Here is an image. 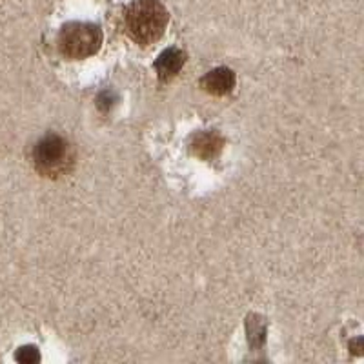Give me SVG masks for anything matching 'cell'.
<instances>
[{"label": "cell", "instance_id": "6da1fadb", "mask_svg": "<svg viewBox=\"0 0 364 364\" xmlns=\"http://www.w3.org/2000/svg\"><path fill=\"white\" fill-rule=\"evenodd\" d=\"M168 22L170 15L161 0H132L124 11L126 33L139 46L161 41Z\"/></svg>", "mask_w": 364, "mask_h": 364}, {"label": "cell", "instance_id": "7a4b0ae2", "mask_svg": "<svg viewBox=\"0 0 364 364\" xmlns=\"http://www.w3.org/2000/svg\"><path fill=\"white\" fill-rule=\"evenodd\" d=\"M75 148L68 139L60 135L42 136L33 148L35 170L46 178H63L70 175L75 168Z\"/></svg>", "mask_w": 364, "mask_h": 364}, {"label": "cell", "instance_id": "3957f363", "mask_svg": "<svg viewBox=\"0 0 364 364\" xmlns=\"http://www.w3.org/2000/svg\"><path fill=\"white\" fill-rule=\"evenodd\" d=\"M102 46V31L93 22H68L58 33V50L70 60L93 57Z\"/></svg>", "mask_w": 364, "mask_h": 364}, {"label": "cell", "instance_id": "277c9868", "mask_svg": "<svg viewBox=\"0 0 364 364\" xmlns=\"http://www.w3.org/2000/svg\"><path fill=\"white\" fill-rule=\"evenodd\" d=\"M200 86L213 97H224L235 86V73L230 68H215L206 73L200 80Z\"/></svg>", "mask_w": 364, "mask_h": 364}, {"label": "cell", "instance_id": "5b68a950", "mask_svg": "<svg viewBox=\"0 0 364 364\" xmlns=\"http://www.w3.org/2000/svg\"><path fill=\"white\" fill-rule=\"evenodd\" d=\"M224 139L213 132H199L191 136L190 149L195 157L203 159V161H211L220 154L223 149Z\"/></svg>", "mask_w": 364, "mask_h": 364}, {"label": "cell", "instance_id": "8992f818", "mask_svg": "<svg viewBox=\"0 0 364 364\" xmlns=\"http://www.w3.org/2000/svg\"><path fill=\"white\" fill-rule=\"evenodd\" d=\"M186 63V55L184 51L177 50V48H168V50L162 51L161 55L155 60V70H157L159 79L161 80H171L178 71L182 70Z\"/></svg>", "mask_w": 364, "mask_h": 364}, {"label": "cell", "instance_id": "52a82bcc", "mask_svg": "<svg viewBox=\"0 0 364 364\" xmlns=\"http://www.w3.org/2000/svg\"><path fill=\"white\" fill-rule=\"evenodd\" d=\"M15 359L24 364L38 363L41 360V353H38V350L35 346H22L17 352V355H15Z\"/></svg>", "mask_w": 364, "mask_h": 364}, {"label": "cell", "instance_id": "ba28073f", "mask_svg": "<svg viewBox=\"0 0 364 364\" xmlns=\"http://www.w3.org/2000/svg\"><path fill=\"white\" fill-rule=\"evenodd\" d=\"M108 95H109V91H106V93H102V95L99 97V109H102V112H108V109L113 106V102H115L113 95L112 99H108Z\"/></svg>", "mask_w": 364, "mask_h": 364}]
</instances>
